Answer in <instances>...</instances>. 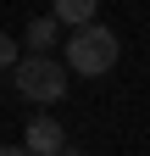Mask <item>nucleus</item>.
<instances>
[{"mask_svg": "<svg viewBox=\"0 0 150 156\" xmlns=\"http://www.w3.org/2000/svg\"><path fill=\"white\" fill-rule=\"evenodd\" d=\"M50 11H56L61 28H78V23H95L100 17V0H50Z\"/></svg>", "mask_w": 150, "mask_h": 156, "instance_id": "20e7f679", "label": "nucleus"}, {"mask_svg": "<svg viewBox=\"0 0 150 156\" xmlns=\"http://www.w3.org/2000/svg\"><path fill=\"white\" fill-rule=\"evenodd\" d=\"M22 151H33V156H56V151H67L61 123H56V117H33L28 134H22Z\"/></svg>", "mask_w": 150, "mask_h": 156, "instance_id": "7ed1b4c3", "label": "nucleus"}, {"mask_svg": "<svg viewBox=\"0 0 150 156\" xmlns=\"http://www.w3.org/2000/svg\"><path fill=\"white\" fill-rule=\"evenodd\" d=\"M56 28H61L56 11H50V17H33V23L22 28V50H56Z\"/></svg>", "mask_w": 150, "mask_h": 156, "instance_id": "39448f33", "label": "nucleus"}, {"mask_svg": "<svg viewBox=\"0 0 150 156\" xmlns=\"http://www.w3.org/2000/svg\"><path fill=\"white\" fill-rule=\"evenodd\" d=\"M117 56H122L117 34L100 28V17H95V23H78V28L67 34V56H61V62L78 73V78H106L111 67H117Z\"/></svg>", "mask_w": 150, "mask_h": 156, "instance_id": "f03ea898", "label": "nucleus"}, {"mask_svg": "<svg viewBox=\"0 0 150 156\" xmlns=\"http://www.w3.org/2000/svg\"><path fill=\"white\" fill-rule=\"evenodd\" d=\"M67 84H72V67L56 62L50 50H22L17 67H11V89L22 101H33V106H56L67 95Z\"/></svg>", "mask_w": 150, "mask_h": 156, "instance_id": "f257e3e1", "label": "nucleus"}, {"mask_svg": "<svg viewBox=\"0 0 150 156\" xmlns=\"http://www.w3.org/2000/svg\"><path fill=\"white\" fill-rule=\"evenodd\" d=\"M17 56H22V39H11L6 28H0V73H11V67H17Z\"/></svg>", "mask_w": 150, "mask_h": 156, "instance_id": "423d86ee", "label": "nucleus"}]
</instances>
